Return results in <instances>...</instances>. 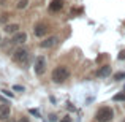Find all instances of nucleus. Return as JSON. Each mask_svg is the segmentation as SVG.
<instances>
[{
	"label": "nucleus",
	"instance_id": "23",
	"mask_svg": "<svg viewBox=\"0 0 125 122\" xmlns=\"http://www.w3.org/2000/svg\"><path fill=\"white\" fill-rule=\"evenodd\" d=\"M124 92H125V86H124Z\"/></svg>",
	"mask_w": 125,
	"mask_h": 122
},
{
	"label": "nucleus",
	"instance_id": "1",
	"mask_svg": "<svg viewBox=\"0 0 125 122\" xmlns=\"http://www.w3.org/2000/svg\"><path fill=\"white\" fill-rule=\"evenodd\" d=\"M68 76H70V70H68L67 67H63V65H60V67L54 68V71H52V81L55 82V84H60V82L67 81Z\"/></svg>",
	"mask_w": 125,
	"mask_h": 122
},
{
	"label": "nucleus",
	"instance_id": "5",
	"mask_svg": "<svg viewBox=\"0 0 125 122\" xmlns=\"http://www.w3.org/2000/svg\"><path fill=\"white\" fill-rule=\"evenodd\" d=\"M11 41L16 43V44H24V43L27 41V33H25V32H16Z\"/></svg>",
	"mask_w": 125,
	"mask_h": 122
},
{
	"label": "nucleus",
	"instance_id": "4",
	"mask_svg": "<svg viewBox=\"0 0 125 122\" xmlns=\"http://www.w3.org/2000/svg\"><path fill=\"white\" fill-rule=\"evenodd\" d=\"M35 73L40 76V75H43L46 71V59L43 57V55H40V57H37V60H35V67H33Z\"/></svg>",
	"mask_w": 125,
	"mask_h": 122
},
{
	"label": "nucleus",
	"instance_id": "2",
	"mask_svg": "<svg viewBox=\"0 0 125 122\" xmlns=\"http://www.w3.org/2000/svg\"><path fill=\"white\" fill-rule=\"evenodd\" d=\"M113 116H114V113L109 106H103L95 113V119L98 122H109V121H113Z\"/></svg>",
	"mask_w": 125,
	"mask_h": 122
},
{
	"label": "nucleus",
	"instance_id": "21",
	"mask_svg": "<svg viewBox=\"0 0 125 122\" xmlns=\"http://www.w3.org/2000/svg\"><path fill=\"white\" fill-rule=\"evenodd\" d=\"M62 122H71V121H70V117H68V116H65L63 119H62Z\"/></svg>",
	"mask_w": 125,
	"mask_h": 122
},
{
	"label": "nucleus",
	"instance_id": "19",
	"mask_svg": "<svg viewBox=\"0 0 125 122\" xmlns=\"http://www.w3.org/2000/svg\"><path fill=\"white\" fill-rule=\"evenodd\" d=\"M119 59H120V60H122V59H125V51H122V52L119 54Z\"/></svg>",
	"mask_w": 125,
	"mask_h": 122
},
{
	"label": "nucleus",
	"instance_id": "15",
	"mask_svg": "<svg viewBox=\"0 0 125 122\" xmlns=\"http://www.w3.org/2000/svg\"><path fill=\"white\" fill-rule=\"evenodd\" d=\"M29 113H30V114H33V116H37V117H41V114L38 113L37 110H29Z\"/></svg>",
	"mask_w": 125,
	"mask_h": 122
},
{
	"label": "nucleus",
	"instance_id": "22",
	"mask_svg": "<svg viewBox=\"0 0 125 122\" xmlns=\"http://www.w3.org/2000/svg\"><path fill=\"white\" fill-rule=\"evenodd\" d=\"M18 122H29V119H27V117H21Z\"/></svg>",
	"mask_w": 125,
	"mask_h": 122
},
{
	"label": "nucleus",
	"instance_id": "17",
	"mask_svg": "<svg viewBox=\"0 0 125 122\" xmlns=\"http://www.w3.org/2000/svg\"><path fill=\"white\" fill-rule=\"evenodd\" d=\"M3 94L6 95V97H10V98H13V92H10V90H2Z\"/></svg>",
	"mask_w": 125,
	"mask_h": 122
},
{
	"label": "nucleus",
	"instance_id": "24",
	"mask_svg": "<svg viewBox=\"0 0 125 122\" xmlns=\"http://www.w3.org/2000/svg\"><path fill=\"white\" fill-rule=\"evenodd\" d=\"M0 41H2V38H0Z\"/></svg>",
	"mask_w": 125,
	"mask_h": 122
},
{
	"label": "nucleus",
	"instance_id": "10",
	"mask_svg": "<svg viewBox=\"0 0 125 122\" xmlns=\"http://www.w3.org/2000/svg\"><path fill=\"white\" fill-rule=\"evenodd\" d=\"M111 75V65H103V67L98 70V78H106Z\"/></svg>",
	"mask_w": 125,
	"mask_h": 122
},
{
	"label": "nucleus",
	"instance_id": "18",
	"mask_svg": "<svg viewBox=\"0 0 125 122\" xmlns=\"http://www.w3.org/2000/svg\"><path fill=\"white\" fill-rule=\"evenodd\" d=\"M49 121H51V122H55V121H57V117H55L54 114H51V116H49Z\"/></svg>",
	"mask_w": 125,
	"mask_h": 122
},
{
	"label": "nucleus",
	"instance_id": "7",
	"mask_svg": "<svg viewBox=\"0 0 125 122\" xmlns=\"http://www.w3.org/2000/svg\"><path fill=\"white\" fill-rule=\"evenodd\" d=\"M33 33H35V37H44L48 33V25L46 24H37L33 29Z\"/></svg>",
	"mask_w": 125,
	"mask_h": 122
},
{
	"label": "nucleus",
	"instance_id": "12",
	"mask_svg": "<svg viewBox=\"0 0 125 122\" xmlns=\"http://www.w3.org/2000/svg\"><path fill=\"white\" fill-rule=\"evenodd\" d=\"M113 100L114 101H122V100H125V92L122 90V92H119V94H116L113 97Z\"/></svg>",
	"mask_w": 125,
	"mask_h": 122
},
{
	"label": "nucleus",
	"instance_id": "6",
	"mask_svg": "<svg viewBox=\"0 0 125 122\" xmlns=\"http://www.w3.org/2000/svg\"><path fill=\"white\" fill-rule=\"evenodd\" d=\"M57 41H59L57 37H49V38H46L44 41H41L40 46H41V48H44V49H49V48H52V46L57 44Z\"/></svg>",
	"mask_w": 125,
	"mask_h": 122
},
{
	"label": "nucleus",
	"instance_id": "3",
	"mask_svg": "<svg viewBox=\"0 0 125 122\" xmlns=\"http://www.w3.org/2000/svg\"><path fill=\"white\" fill-rule=\"evenodd\" d=\"M13 60L18 64H27L29 60V51L25 48H18L13 52Z\"/></svg>",
	"mask_w": 125,
	"mask_h": 122
},
{
	"label": "nucleus",
	"instance_id": "9",
	"mask_svg": "<svg viewBox=\"0 0 125 122\" xmlns=\"http://www.w3.org/2000/svg\"><path fill=\"white\" fill-rule=\"evenodd\" d=\"M62 8H63V0H52L51 5H49L51 11H60Z\"/></svg>",
	"mask_w": 125,
	"mask_h": 122
},
{
	"label": "nucleus",
	"instance_id": "20",
	"mask_svg": "<svg viewBox=\"0 0 125 122\" xmlns=\"http://www.w3.org/2000/svg\"><path fill=\"white\" fill-rule=\"evenodd\" d=\"M67 105H68V110H70V111H74V106L71 103H67Z\"/></svg>",
	"mask_w": 125,
	"mask_h": 122
},
{
	"label": "nucleus",
	"instance_id": "16",
	"mask_svg": "<svg viewBox=\"0 0 125 122\" xmlns=\"http://www.w3.org/2000/svg\"><path fill=\"white\" fill-rule=\"evenodd\" d=\"M13 90H18V92H24V87H22V86H13Z\"/></svg>",
	"mask_w": 125,
	"mask_h": 122
},
{
	"label": "nucleus",
	"instance_id": "8",
	"mask_svg": "<svg viewBox=\"0 0 125 122\" xmlns=\"http://www.w3.org/2000/svg\"><path fill=\"white\" fill-rule=\"evenodd\" d=\"M10 117V106L6 103L0 105V121H5Z\"/></svg>",
	"mask_w": 125,
	"mask_h": 122
},
{
	"label": "nucleus",
	"instance_id": "14",
	"mask_svg": "<svg viewBox=\"0 0 125 122\" xmlns=\"http://www.w3.org/2000/svg\"><path fill=\"white\" fill-rule=\"evenodd\" d=\"M27 5H29V0H19L16 6H18L19 10H24V8H27Z\"/></svg>",
	"mask_w": 125,
	"mask_h": 122
},
{
	"label": "nucleus",
	"instance_id": "11",
	"mask_svg": "<svg viewBox=\"0 0 125 122\" xmlns=\"http://www.w3.org/2000/svg\"><path fill=\"white\" fill-rule=\"evenodd\" d=\"M18 29H19L18 24H8V25H5V32H6V33H16Z\"/></svg>",
	"mask_w": 125,
	"mask_h": 122
},
{
	"label": "nucleus",
	"instance_id": "13",
	"mask_svg": "<svg viewBox=\"0 0 125 122\" xmlns=\"http://www.w3.org/2000/svg\"><path fill=\"white\" fill-rule=\"evenodd\" d=\"M113 79L114 81H122V79H125V71H119V73H116L113 76Z\"/></svg>",
	"mask_w": 125,
	"mask_h": 122
}]
</instances>
